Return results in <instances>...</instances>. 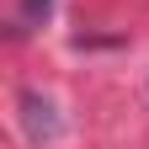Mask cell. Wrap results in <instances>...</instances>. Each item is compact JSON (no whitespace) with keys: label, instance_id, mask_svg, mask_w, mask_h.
I'll list each match as a JSON object with an SVG mask.
<instances>
[{"label":"cell","instance_id":"cell-1","mask_svg":"<svg viewBox=\"0 0 149 149\" xmlns=\"http://www.w3.org/2000/svg\"><path fill=\"white\" fill-rule=\"evenodd\" d=\"M22 117H27V133L43 144V139H59V117H53V101H43L37 91L22 96Z\"/></svg>","mask_w":149,"mask_h":149}]
</instances>
